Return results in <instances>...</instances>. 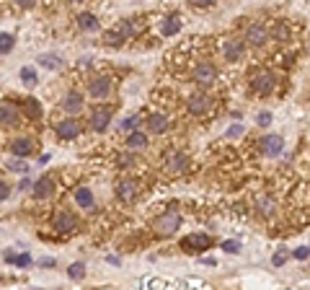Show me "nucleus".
<instances>
[{
  "label": "nucleus",
  "mask_w": 310,
  "mask_h": 290,
  "mask_svg": "<svg viewBox=\"0 0 310 290\" xmlns=\"http://www.w3.org/2000/svg\"><path fill=\"white\" fill-rule=\"evenodd\" d=\"M75 225L78 220L72 218L70 213H60V215H54V228H57L60 233H70V231H75Z\"/></svg>",
  "instance_id": "14"
},
{
  "label": "nucleus",
  "mask_w": 310,
  "mask_h": 290,
  "mask_svg": "<svg viewBox=\"0 0 310 290\" xmlns=\"http://www.w3.org/2000/svg\"><path fill=\"white\" fill-rule=\"evenodd\" d=\"M282 148H285V140H282L279 135H266V138L261 140V150L266 153V156H279Z\"/></svg>",
  "instance_id": "10"
},
{
  "label": "nucleus",
  "mask_w": 310,
  "mask_h": 290,
  "mask_svg": "<svg viewBox=\"0 0 310 290\" xmlns=\"http://www.w3.org/2000/svg\"><path fill=\"white\" fill-rule=\"evenodd\" d=\"M23 109H26V114H29V117H34V120H36V117H42V106H39L36 98H29V101L23 104Z\"/></svg>",
  "instance_id": "29"
},
{
  "label": "nucleus",
  "mask_w": 310,
  "mask_h": 290,
  "mask_svg": "<svg viewBox=\"0 0 310 290\" xmlns=\"http://www.w3.org/2000/svg\"><path fill=\"white\" fill-rule=\"evenodd\" d=\"M5 262H11V265H16V267H29V265H31V257H29V254L5 251Z\"/></svg>",
  "instance_id": "23"
},
{
  "label": "nucleus",
  "mask_w": 310,
  "mask_h": 290,
  "mask_svg": "<svg viewBox=\"0 0 310 290\" xmlns=\"http://www.w3.org/2000/svg\"><path fill=\"white\" fill-rule=\"evenodd\" d=\"M181 228V215L178 213H163L158 220H155V231L163 233V236H171V233H176Z\"/></svg>",
  "instance_id": "1"
},
{
  "label": "nucleus",
  "mask_w": 310,
  "mask_h": 290,
  "mask_svg": "<svg viewBox=\"0 0 310 290\" xmlns=\"http://www.w3.org/2000/svg\"><path fill=\"white\" fill-rule=\"evenodd\" d=\"M75 202L83 207V210H90V207H93V192H90L88 187L75 189Z\"/></svg>",
  "instance_id": "18"
},
{
  "label": "nucleus",
  "mask_w": 310,
  "mask_h": 290,
  "mask_svg": "<svg viewBox=\"0 0 310 290\" xmlns=\"http://www.w3.org/2000/svg\"><path fill=\"white\" fill-rule=\"evenodd\" d=\"M160 31H163V36H176V34L181 31V21H178V16H168L166 21H163Z\"/></svg>",
  "instance_id": "21"
},
{
  "label": "nucleus",
  "mask_w": 310,
  "mask_h": 290,
  "mask_svg": "<svg viewBox=\"0 0 310 290\" xmlns=\"http://www.w3.org/2000/svg\"><path fill=\"white\" fill-rule=\"evenodd\" d=\"M259 210H261L264 215H271V213H274V199L261 197V199H259Z\"/></svg>",
  "instance_id": "30"
},
{
  "label": "nucleus",
  "mask_w": 310,
  "mask_h": 290,
  "mask_svg": "<svg viewBox=\"0 0 310 290\" xmlns=\"http://www.w3.org/2000/svg\"><path fill=\"white\" fill-rule=\"evenodd\" d=\"M222 249H225L227 254H238V251H241V243H238V241H225Z\"/></svg>",
  "instance_id": "33"
},
{
  "label": "nucleus",
  "mask_w": 310,
  "mask_h": 290,
  "mask_svg": "<svg viewBox=\"0 0 310 290\" xmlns=\"http://www.w3.org/2000/svg\"><path fill=\"white\" fill-rule=\"evenodd\" d=\"M109 122H111V112L109 109H96L93 114H90V130L93 132H104Z\"/></svg>",
  "instance_id": "7"
},
{
  "label": "nucleus",
  "mask_w": 310,
  "mask_h": 290,
  "mask_svg": "<svg viewBox=\"0 0 310 290\" xmlns=\"http://www.w3.org/2000/svg\"><path fill=\"white\" fill-rule=\"evenodd\" d=\"M127 148L130 150H142V148H148V135H142V132H130V138H127Z\"/></svg>",
  "instance_id": "19"
},
{
  "label": "nucleus",
  "mask_w": 310,
  "mask_h": 290,
  "mask_svg": "<svg viewBox=\"0 0 310 290\" xmlns=\"http://www.w3.org/2000/svg\"><path fill=\"white\" fill-rule=\"evenodd\" d=\"M62 106H65V112L78 114L80 109H83V96H80L78 91H70V94L65 96V101H62Z\"/></svg>",
  "instance_id": "15"
},
{
  "label": "nucleus",
  "mask_w": 310,
  "mask_h": 290,
  "mask_svg": "<svg viewBox=\"0 0 310 290\" xmlns=\"http://www.w3.org/2000/svg\"><path fill=\"white\" fill-rule=\"evenodd\" d=\"M31 150H34V143L31 140H26V138H18L11 143V153L18 158H23V156H31Z\"/></svg>",
  "instance_id": "16"
},
{
  "label": "nucleus",
  "mask_w": 310,
  "mask_h": 290,
  "mask_svg": "<svg viewBox=\"0 0 310 290\" xmlns=\"http://www.w3.org/2000/svg\"><path fill=\"white\" fill-rule=\"evenodd\" d=\"M166 169L171 171V174H184V171L189 169V158L184 156V153H168Z\"/></svg>",
  "instance_id": "6"
},
{
  "label": "nucleus",
  "mask_w": 310,
  "mask_h": 290,
  "mask_svg": "<svg viewBox=\"0 0 310 290\" xmlns=\"http://www.w3.org/2000/svg\"><path fill=\"white\" fill-rule=\"evenodd\" d=\"M148 130L153 132V135H163L168 130V120L163 114H150L148 117Z\"/></svg>",
  "instance_id": "17"
},
{
  "label": "nucleus",
  "mask_w": 310,
  "mask_h": 290,
  "mask_svg": "<svg viewBox=\"0 0 310 290\" xmlns=\"http://www.w3.org/2000/svg\"><path fill=\"white\" fill-rule=\"evenodd\" d=\"M222 54H225V60H227V62H238V60H243V54H245L243 42H241V39H225V42H222Z\"/></svg>",
  "instance_id": "4"
},
{
  "label": "nucleus",
  "mask_w": 310,
  "mask_h": 290,
  "mask_svg": "<svg viewBox=\"0 0 310 290\" xmlns=\"http://www.w3.org/2000/svg\"><path fill=\"white\" fill-rule=\"evenodd\" d=\"M0 122H5V124H18V112L13 106H0Z\"/></svg>",
  "instance_id": "25"
},
{
  "label": "nucleus",
  "mask_w": 310,
  "mask_h": 290,
  "mask_svg": "<svg viewBox=\"0 0 310 290\" xmlns=\"http://www.w3.org/2000/svg\"><path fill=\"white\" fill-rule=\"evenodd\" d=\"M109 91H111V78H106V75L93 78V80L88 83V94L93 96V98H106Z\"/></svg>",
  "instance_id": "5"
},
{
  "label": "nucleus",
  "mask_w": 310,
  "mask_h": 290,
  "mask_svg": "<svg viewBox=\"0 0 310 290\" xmlns=\"http://www.w3.org/2000/svg\"><path fill=\"white\" fill-rule=\"evenodd\" d=\"M245 39H248L251 44H256V47H259V44H264V42H266V29H264V26H256V24H253L251 29L245 31Z\"/></svg>",
  "instance_id": "20"
},
{
  "label": "nucleus",
  "mask_w": 310,
  "mask_h": 290,
  "mask_svg": "<svg viewBox=\"0 0 310 290\" xmlns=\"http://www.w3.org/2000/svg\"><path fill=\"white\" fill-rule=\"evenodd\" d=\"M292 257H295V259H308V257H310V249H308V246L295 249V251H292Z\"/></svg>",
  "instance_id": "37"
},
{
  "label": "nucleus",
  "mask_w": 310,
  "mask_h": 290,
  "mask_svg": "<svg viewBox=\"0 0 310 290\" xmlns=\"http://www.w3.org/2000/svg\"><path fill=\"white\" fill-rule=\"evenodd\" d=\"M8 197H11V184L0 181V202H3V199H8Z\"/></svg>",
  "instance_id": "35"
},
{
  "label": "nucleus",
  "mask_w": 310,
  "mask_h": 290,
  "mask_svg": "<svg viewBox=\"0 0 310 290\" xmlns=\"http://www.w3.org/2000/svg\"><path fill=\"white\" fill-rule=\"evenodd\" d=\"M13 47H16V36L3 31V34H0V54H8Z\"/></svg>",
  "instance_id": "26"
},
{
  "label": "nucleus",
  "mask_w": 310,
  "mask_h": 290,
  "mask_svg": "<svg viewBox=\"0 0 310 290\" xmlns=\"http://www.w3.org/2000/svg\"><path fill=\"white\" fill-rule=\"evenodd\" d=\"M116 194H119L122 202H134V197H137V184L130 179L119 181V187H116Z\"/></svg>",
  "instance_id": "13"
},
{
  "label": "nucleus",
  "mask_w": 310,
  "mask_h": 290,
  "mask_svg": "<svg viewBox=\"0 0 310 290\" xmlns=\"http://www.w3.org/2000/svg\"><path fill=\"white\" fill-rule=\"evenodd\" d=\"M67 275H70V280H83L86 277V265L83 262H75V265L67 269Z\"/></svg>",
  "instance_id": "28"
},
{
  "label": "nucleus",
  "mask_w": 310,
  "mask_h": 290,
  "mask_svg": "<svg viewBox=\"0 0 310 290\" xmlns=\"http://www.w3.org/2000/svg\"><path fill=\"white\" fill-rule=\"evenodd\" d=\"M191 3H194L197 8H209V5H215L217 0H191Z\"/></svg>",
  "instance_id": "39"
},
{
  "label": "nucleus",
  "mask_w": 310,
  "mask_h": 290,
  "mask_svg": "<svg viewBox=\"0 0 310 290\" xmlns=\"http://www.w3.org/2000/svg\"><path fill=\"white\" fill-rule=\"evenodd\" d=\"M21 80H23V86H36L39 83V75H36V70H31V68H21Z\"/></svg>",
  "instance_id": "27"
},
{
  "label": "nucleus",
  "mask_w": 310,
  "mask_h": 290,
  "mask_svg": "<svg viewBox=\"0 0 310 290\" xmlns=\"http://www.w3.org/2000/svg\"><path fill=\"white\" fill-rule=\"evenodd\" d=\"M52 192H54V179H52V176H42V179L34 184V189H31L34 199H47Z\"/></svg>",
  "instance_id": "8"
},
{
  "label": "nucleus",
  "mask_w": 310,
  "mask_h": 290,
  "mask_svg": "<svg viewBox=\"0 0 310 290\" xmlns=\"http://www.w3.org/2000/svg\"><path fill=\"white\" fill-rule=\"evenodd\" d=\"M72 3H80V0H72Z\"/></svg>",
  "instance_id": "43"
},
{
  "label": "nucleus",
  "mask_w": 310,
  "mask_h": 290,
  "mask_svg": "<svg viewBox=\"0 0 310 290\" xmlns=\"http://www.w3.org/2000/svg\"><path fill=\"white\" fill-rule=\"evenodd\" d=\"M209 106H212V98L204 96V94H194L189 98V112L191 114H204Z\"/></svg>",
  "instance_id": "12"
},
{
  "label": "nucleus",
  "mask_w": 310,
  "mask_h": 290,
  "mask_svg": "<svg viewBox=\"0 0 310 290\" xmlns=\"http://www.w3.org/2000/svg\"><path fill=\"white\" fill-rule=\"evenodd\" d=\"M140 124V120H137V117H127V120L122 122V127H124V130H132V127H137Z\"/></svg>",
  "instance_id": "36"
},
{
  "label": "nucleus",
  "mask_w": 310,
  "mask_h": 290,
  "mask_svg": "<svg viewBox=\"0 0 310 290\" xmlns=\"http://www.w3.org/2000/svg\"><path fill=\"white\" fill-rule=\"evenodd\" d=\"M253 91H256L259 96H269L271 91H274V86H277V80H274V75L271 72H259V75H253Z\"/></svg>",
  "instance_id": "3"
},
{
  "label": "nucleus",
  "mask_w": 310,
  "mask_h": 290,
  "mask_svg": "<svg viewBox=\"0 0 310 290\" xmlns=\"http://www.w3.org/2000/svg\"><path fill=\"white\" fill-rule=\"evenodd\" d=\"M106 262H109V265H122L119 257H106Z\"/></svg>",
  "instance_id": "42"
},
{
  "label": "nucleus",
  "mask_w": 310,
  "mask_h": 290,
  "mask_svg": "<svg viewBox=\"0 0 310 290\" xmlns=\"http://www.w3.org/2000/svg\"><path fill=\"white\" fill-rule=\"evenodd\" d=\"M227 135H230V138H238V135H243V124H233L230 130H227Z\"/></svg>",
  "instance_id": "38"
},
{
  "label": "nucleus",
  "mask_w": 310,
  "mask_h": 290,
  "mask_svg": "<svg viewBox=\"0 0 310 290\" xmlns=\"http://www.w3.org/2000/svg\"><path fill=\"white\" fill-rule=\"evenodd\" d=\"M39 265H42L44 269H52V267H54V259H49V257H47V259H42Z\"/></svg>",
  "instance_id": "41"
},
{
  "label": "nucleus",
  "mask_w": 310,
  "mask_h": 290,
  "mask_svg": "<svg viewBox=\"0 0 310 290\" xmlns=\"http://www.w3.org/2000/svg\"><path fill=\"white\" fill-rule=\"evenodd\" d=\"M194 80L199 86H212L217 83V68L212 65V62H202V65L194 68Z\"/></svg>",
  "instance_id": "2"
},
{
  "label": "nucleus",
  "mask_w": 310,
  "mask_h": 290,
  "mask_svg": "<svg viewBox=\"0 0 310 290\" xmlns=\"http://www.w3.org/2000/svg\"><path fill=\"white\" fill-rule=\"evenodd\" d=\"M287 257H289V254H287L285 249H279V251L274 254V257H271V262H274V267H282V265L287 262Z\"/></svg>",
  "instance_id": "31"
},
{
  "label": "nucleus",
  "mask_w": 310,
  "mask_h": 290,
  "mask_svg": "<svg viewBox=\"0 0 310 290\" xmlns=\"http://www.w3.org/2000/svg\"><path fill=\"white\" fill-rule=\"evenodd\" d=\"M78 26L83 31H93V29H98V18L93 13H80L78 16Z\"/></svg>",
  "instance_id": "22"
},
{
  "label": "nucleus",
  "mask_w": 310,
  "mask_h": 290,
  "mask_svg": "<svg viewBox=\"0 0 310 290\" xmlns=\"http://www.w3.org/2000/svg\"><path fill=\"white\" fill-rule=\"evenodd\" d=\"M8 169H11V171H18V174H26V171H29V166H26L23 161H13V163H8Z\"/></svg>",
  "instance_id": "32"
},
{
  "label": "nucleus",
  "mask_w": 310,
  "mask_h": 290,
  "mask_svg": "<svg viewBox=\"0 0 310 290\" xmlns=\"http://www.w3.org/2000/svg\"><path fill=\"white\" fill-rule=\"evenodd\" d=\"M13 3H16L18 8H31V5L36 3V0H13Z\"/></svg>",
  "instance_id": "40"
},
{
  "label": "nucleus",
  "mask_w": 310,
  "mask_h": 290,
  "mask_svg": "<svg viewBox=\"0 0 310 290\" xmlns=\"http://www.w3.org/2000/svg\"><path fill=\"white\" fill-rule=\"evenodd\" d=\"M78 132H80V127H78V122L72 120V117H67V120H62V122H57V138H62V140H72Z\"/></svg>",
  "instance_id": "9"
},
{
  "label": "nucleus",
  "mask_w": 310,
  "mask_h": 290,
  "mask_svg": "<svg viewBox=\"0 0 310 290\" xmlns=\"http://www.w3.org/2000/svg\"><path fill=\"white\" fill-rule=\"evenodd\" d=\"M39 65L47 70H57L62 65V60H60V54H39Z\"/></svg>",
  "instance_id": "24"
},
{
  "label": "nucleus",
  "mask_w": 310,
  "mask_h": 290,
  "mask_svg": "<svg viewBox=\"0 0 310 290\" xmlns=\"http://www.w3.org/2000/svg\"><path fill=\"white\" fill-rule=\"evenodd\" d=\"M209 243H212V239H209V236H204V233H197V236H189V239H184L181 241V246H184L186 251H194V249H207Z\"/></svg>",
  "instance_id": "11"
},
{
  "label": "nucleus",
  "mask_w": 310,
  "mask_h": 290,
  "mask_svg": "<svg viewBox=\"0 0 310 290\" xmlns=\"http://www.w3.org/2000/svg\"><path fill=\"white\" fill-rule=\"evenodd\" d=\"M256 122H259L261 127H269V124H271V112H259Z\"/></svg>",
  "instance_id": "34"
}]
</instances>
